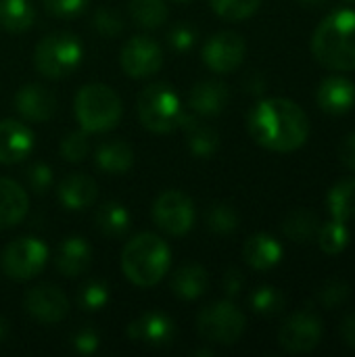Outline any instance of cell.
<instances>
[{"mask_svg":"<svg viewBox=\"0 0 355 357\" xmlns=\"http://www.w3.org/2000/svg\"><path fill=\"white\" fill-rule=\"evenodd\" d=\"M253 140L274 153H293L301 149L310 136L305 111L289 98L259 100L247 119Z\"/></svg>","mask_w":355,"mask_h":357,"instance_id":"6da1fadb","label":"cell"},{"mask_svg":"<svg viewBox=\"0 0 355 357\" xmlns=\"http://www.w3.org/2000/svg\"><path fill=\"white\" fill-rule=\"evenodd\" d=\"M312 52L333 71L355 69V10H335L322 19L312 38Z\"/></svg>","mask_w":355,"mask_h":357,"instance_id":"7a4b0ae2","label":"cell"},{"mask_svg":"<svg viewBox=\"0 0 355 357\" xmlns=\"http://www.w3.org/2000/svg\"><path fill=\"white\" fill-rule=\"evenodd\" d=\"M172 266V251L167 243L153 234L140 232L130 238L121 251V270L123 276L140 289L159 284Z\"/></svg>","mask_w":355,"mask_h":357,"instance_id":"3957f363","label":"cell"},{"mask_svg":"<svg viewBox=\"0 0 355 357\" xmlns=\"http://www.w3.org/2000/svg\"><path fill=\"white\" fill-rule=\"evenodd\" d=\"M75 119L88 134H103L113 130L121 119V98L107 84H86L77 90Z\"/></svg>","mask_w":355,"mask_h":357,"instance_id":"277c9868","label":"cell"},{"mask_svg":"<svg viewBox=\"0 0 355 357\" xmlns=\"http://www.w3.org/2000/svg\"><path fill=\"white\" fill-rule=\"evenodd\" d=\"M136 111L142 128L153 134H169L178 130L184 113L178 92L165 82H155L142 88L136 98Z\"/></svg>","mask_w":355,"mask_h":357,"instance_id":"5b68a950","label":"cell"},{"mask_svg":"<svg viewBox=\"0 0 355 357\" xmlns=\"http://www.w3.org/2000/svg\"><path fill=\"white\" fill-rule=\"evenodd\" d=\"M84 59V46L77 36L69 31H54L44 36L33 50V67L48 79H63L71 75Z\"/></svg>","mask_w":355,"mask_h":357,"instance_id":"8992f818","label":"cell"},{"mask_svg":"<svg viewBox=\"0 0 355 357\" xmlns=\"http://www.w3.org/2000/svg\"><path fill=\"white\" fill-rule=\"evenodd\" d=\"M247 328L245 314L232 301H213L197 316L199 335L213 345H234Z\"/></svg>","mask_w":355,"mask_h":357,"instance_id":"52a82bcc","label":"cell"},{"mask_svg":"<svg viewBox=\"0 0 355 357\" xmlns=\"http://www.w3.org/2000/svg\"><path fill=\"white\" fill-rule=\"evenodd\" d=\"M48 264V247L40 238L23 236L10 241L0 255V270L17 282L33 280Z\"/></svg>","mask_w":355,"mask_h":357,"instance_id":"ba28073f","label":"cell"},{"mask_svg":"<svg viewBox=\"0 0 355 357\" xmlns=\"http://www.w3.org/2000/svg\"><path fill=\"white\" fill-rule=\"evenodd\" d=\"M153 220L169 236H184L192 230L197 211L192 199L182 190H163L153 203Z\"/></svg>","mask_w":355,"mask_h":357,"instance_id":"9c48e42d","label":"cell"},{"mask_svg":"<svg viewBox=\"0 0 355 357\" xmlns=\"http://www.w3.org/2000/svg\"><path fill=\"white\" fill-rule=\"evenodd\" d=\"M322 341V320L314 312H297L289 316L280 331L278 343L287 354H310Z\"/></svg>","mask_w":355,"mask_h":357,"instance_id":"30bf717a","label":"cell"},{"mask_svg":"<svg viewBox=\"0 0 355 357\" xmlns=\"http://www.w3.org/2000/svg\"><path fill=\"white\" fill-rule=\"evenodd\" d=\"M119 63L128 77H134V79L151 77L163 65V50L153 38L134 36L123 44Z\"/></svg>","mask_w":355,"mask_h":357,"instance_id":"8fae6325","label":"cell"},{"mask_svg":"<svg viewBox=\"0 0 355 357\" xmlns=\"http://www.w3.org/2000/svg\"><path fill=\"white\" fill-rule=\"evenodd\" d=\"M247 44L236 31L213 33L203 46V61L213 73H232L245 61Z\"/></svg>","mask_w":355,"mask_h":357,"instance_id":"7c38bea8","label":"cell"},{"mask_svg":"<svg viewBox=\"0 0 355 357\" xmlns=\"http://www.w3.org/2000/svg\"><path fill=\"white\" fill-rule=\"evenodd\" d=\"M23 307L40 324H59L69 316V299L54 284H38L23 297Z\"/></svg>","mask_w":355,"mask_h":357,"instance_id":"4fadbf2b","label":"cell"},{"mask_svg":"<svg viewBox=\"0 0 355 357\" xmlns=\"http://www.w3.org/2000/svg\"><path fill=\"white\" fill-rule=\"evenodd\" d=\"M128 337L138 345L167 347L176 337V326L163 312H144L128 324Z\"/></svg>","mask_w":355,"mask_h":357,"instance_id":"5bb4252c","label":"cell"},{"mask_svg":"<svg viewBox=\"0 0 355 357\" xmlns=\"http://www.w3.org/2000/svg\"><path fill=\"white\" fill-rule=\"evenodd\" d=\"M15 111L25 121L44 123L56 111V96L42 84H25L15 94Z\"/></svg>","mask_w":355,"mask_h":357,"instance_id":"9a60e30c","label":"cell"},{"mask_svg":"<svg viewBox=\"0 0 355 357\" xmlns=\"http://www.w3.org/2000/svg\"><path fill=\"white\" fill-rule=\"evenodd\" d=\"M230 102V90L220 79L197 82L188 92V107L199 117H216L226 111Z\"/></svg>","mask_w":355,"mask_h":357,"instance_id":"2e32d148","label":"cell"},{"mask_svg":"<svg viewBox=\"0 0 355 357\" xmlns=\"http://www.w3.org/2000/svg\"><path fill=\"white\" fill-rule=\"evenodd\" d=\"M33 151V132L17 121L2 119L0 121V165H15L29 157Z\"/></svg>","mask_w":355,"mask_h":357,"instance_id":"e0dca14e","label":"cell"},{"mask_svg":"<svg viewBox=\"0 0 355 357\" xmlns=\"http://www.w3.org/2000/svg\"><path fill=\"white\" fill-rule=\"evenodd\" d=\"M92 264V247L82 236H67L54 251V268L65 278H77Z\"/></svg>","mask_w":355,"mask_h":357,"instance_id":"ac0fdd59","label":"cell"},{"mask_svg":"<svg viewBox=\"0 0 355 357\" xmlns=\"http://www.w3.org/2000/svg\"><path fill=\"white\" fill-rule=\"evenodd\" d=\"M318 105L331 115H343L355 105V84L345 75H328L318 88Z\"/></svg>","mask_w":355,"mask_h":357,"instance_id":"d6986e66","label":"cell"},{"mask_svg":"<svg viewBox=\"0 0 355 357\" xmlns=\"http://www.w3.org/2000/svg\"><path fill=\"white\" fill-rule=\"evenodd\" d=\"M180 130L186 132L188 149L199 159H209L220 149V134L211 128L199 121V115L195 113H182L180 117Z\"/></svg>","mask_w":355,"mask_h":357,"instance_id":"ffe728a7","label":"cell"},{"mask_svg":"<svg viewBox=\"0 0 355 357\" xmlns=\"http://www.w3.org/2000/svg\"><path fill=\"white\" fill-rule=\"evenodd\" d=\"M56 195H59V201H61V205L65 209H69V211H82V209L90 207L96 201L98 186L86 174H71V176H67L59 184Z\"/></svg>","mask_w":355,"mask_h":357,"instance_id":"44dd1931","label":"cell"},{"mask_svg":"<svg viewBox=\"0 0 355 357\" xmlns=\"http://www.w3.org/2000/svg\"><path fill=\"white\" fill-rule=\"evenodd\" d=\"M29 211L27 192L8 178L0 176V230L15 228Z\"/></svg>","mask_w":355,"mask_h":357,"instance_id":"7402d4cb","label":"cell"},{"mask_svg":"<svg viewBox=\"0 0 355 357\" xmlns=\"http://www.w3.org/2000/svg\"><path fill=\"white\" fill-rule=\"evenodd\" d=\"M243 257L247 266H251L253 270L266 272L282 259V247L270 234H253L251 238H247L243 247Z\"/></svg>","mask_w":355,"mask_h":357,"instance_id":"603a6c76","label":"cell"},{"mask_svg":"<svg viewBox=\"0 0 355 357\" xmlns=\"http://www.w3.org/2000/svg\"><path fill=\"white\" fill-rule=\"evenodd\" d=\"M94 163L105 174H111V176L126 174L134 165V149L126 140H119V138L107 140L98 144L94 153Z\"/></svg>","mask_w":355,"mask_h":357,"instance_id":"cb8c5ba5","label":"cell"},{"mask_svg":"<svg viewBox=\"0 0 355 357\" xmlns=\"http://www.w3.org/2000/svg\"><path fill=\"white\" fill-rule=\"evenodd\" d=\"M207 287H209L207 270L197 264L182 266L169 280L172 293L182 301H195V299L203 297L207 293Z\"/></svg>","mask_w":355,"mask_h":357,"instance_id":"d4e9b609","label":"cell"},{"mask_svg":"<svg viewBox=\"0 0 355 357\" xmlns=\"http://www.w3.org/2000/svg\"><path fill=\"white\" fill-rule=\"evenodd\" d=\"M36 21L29 0H0V27L8 33H23Z\"/></svg>","mask_w":355,"mask_h":357,"instance_id":"484cf974","label":"cell"},{"mask_svg":"<svg viewBox=\"0 0 355 357\" xmlns=\"http://www.w3.org/2000/svg\"><path fill=\"white\" fill-rule=\"evenodd\" d=\"M320 230V220L316 213L308 211V209H295L291 211L285 222H282V232L289 241L293 243H310L312 238L318 236Z\"/></svg>","mask_w":355,"mask_h":357,"instance_id":"4316f807","label":"cell"},{"mask_svg":"<svg viewBox=\"0 0 355 357\" xmlns=\"http://www.w3.org/2000/svg\"><path fill=\"white\" fill-rule=\"evenodd\" d=\"M96 228L109 238H119L130 230V211L115 201H109L96 211Z\"/></svg>","mask_w":355,"mask_h":357,"instance_id":"83f0119b","label":"cell"},{"mask_svg":"<svg viewBox=\"0 0 355 357\" xmlns=\"http://www.w3.org/2000/svg\"><path fill=\"white\" fill-rule=\"evenodd\" d=\"M328 209L333 213V220L339 222H349L355 218V178H345L337 182L328 197H326Z\"/></svg>","mask_w":355,"mask_h":357,"instance_id":"f1b7e54d","label":"cell"},{"mask_svg":"<svg viewBox=\"0 0 355 357\" xmlns=\"http://www.w3.org/2000/svg\"><path fill=\"white\" fill-rule=\"evenodd\" d=\"M128 10L130 17L136 21V25L144 29H157L169 17V8L165 0H130Z\"/></svg>","mask_w":355,"mask_h":357,"instance_id":"f546056e","label":"cell"},{"mask_svg":"<svg viewBox=\"0 0 355 357\" xmlns=\"http://www.w3.org/2000/svg\"><path fill=\"white\" fill-rule=\"evenodd\" d=\"M205 224L213 234H232L239 228L241 218L230 203L220 201L209 205V209L205 211Z\"/></svg>","mask_w":355,"mask_h":357,"instance_id":"4dcf8cb0","label":"cell"},{"mask_svg":"<svg viewBox=\"0 0 355 357\" xmlns=\"http://www.w3.org/2000/svg\"><path fill=\"white\" fill-rule=\"evenodd\" d=\"M318 243L326 255H339L349 245V230L345 222L333 220L328 224H322L318 230Z\"/></svg>","mask_w":355,"mask_h":357,"instance_id":"1f68e13d","label":"cell"},{"mask_svg":"<svg viewBox=\"0 0 355 357\" xmlns=\"http://www.w3.org/2000/svg\"><path fill=\"white\" fill-rule=\"evenodd\" d=\"M211 10L226 21H243L257 13L262 0H209Z\"/></svg>","mask_w":355,"mask_h":357,"instance_id":"d6a6232c","label":"cell"},{"mask_svg":"<svg viewBox=\"0 0 355 357\" xmlns=\"http://www.w3.org/2000/svg\"><path fill=\"white\" fill-rule=\"evenodd\" d=\"M109 303V287L103 280H86L77 291V305L84 312H98Z\"/></svg>","mask_w":355,"mask_h":357,"instance_id":"836d02e7","label":"cell"},{"mask_svg":"<svg viewBox=\"0 0 355 357\" xmlns=\"http://www.w3.org/2000/svg\"><path fill=\"white\" fill-rule=\"evenodd\" d=\"M287 299L282 295V291H278L276 287H259L253 291L251 295V307L255 314H262V316H276L278 312H282Z\"/></svg>","mask_w":355,"mask_h":357,"instance_id":"e575fe53","label":"cell"},{"mask_svg":"<svg viewBox=\"0 0 355 357\" xmlns=\"http://www.w3.org/2000/svg\"><path fill=\"white\" fill-rule=\"evenodd\" d=\"M61 157L69 163H80L88 157L90 151V142H88V132L77 130V132H69L63 136L61 140Z\"/></svg>","mask_w":355,"mask_h":357,"instance_id":"d590c367","label":"cell"},{"mask_svg":"<svg viewBox=\"0 0 355 357\" xmlns=\"http://www.w3.org/2000/svg\"><path fill=\"white\" fill-rule=\"evenodd\" d=\"M92 23L103 38H115L123 31V17L111 6H98L94 10Z\"/></svg>","mask_w":355,"mask_h":357,"instance_id":"8d00e7d4","label":"cell"},{"mask_svg":"<svg viewBox=\"0 0 355 357\" xmlns=\"http://www.w3.org/2000/svg\"><path fill=\"white\" fill-rule=\"evenodd\" d=\"M349 295H352V289L345 280H328L318 291V301L326 310H337L349 299Z\"/></svg>","mask_w":355,"mask_h":357,"instance_id":"74e56055","label":"cell"},{"mask_svg":"<svg viewBox=\"0 0 355 357\" xmlns=\"http://www.w3.org/2000/svg\"><path fill=\"white\" fill-rule=\"evenodd\" d=\"M197 42V29L190 23H178L169 29L167 33V44L176 52H186L195 46Z\"/></svg>","mask_w":355,"mask_h":357,"instance_id":"f35d334b","label":"cell"},{"mask_svg":"<svg viewBox=\"0 0 355 357\" xmlns=\"http://www.w3.org/2000/svg\"><path fill=\"white\" fill-rule=\"evenodd\" d=\"M48 15L59 19H71L86 10L88 0H42Z\"/></svg>","mask_w":355,"mask_h":357,"instance_id":"ab89813d","label":"cell"},{"mask_svg":"<svg viewBox=\"0 0 355 357\" xmlns=\"http://www.w3.org/2000/svg\"><path fill=\"white\" fill-rule=\"evenodd\" d=\"M27 184L33 192L44 195L52 186V169L46 163H33L27 169Z\"/></svg>","mask_w":355,"mask_h":357,"instance_id":"60d3db41","label":"cell"},{"mask_svg":"<svg viewBox=\"0 0 355 357\" xmlns=\"http://www.w3.org/2000/svg\"><path fill=\"white\" fill-rule=\"evenodd\" d=\"M71 345H73V349H75L77 354H82V356H92V354H96V349H98V345H100V337H98V333H96L92 326H84V328H80V331L73 335Z\"/></svg>","mask_w":355,"mask_h":357,"instance_id":"b9f144b4","label":"cell"},{"mask_svg":"<svg viewBox=\"0 0 355 357\" xmlns=\"http://www.w3.org/2000/svg\"><path fill=\"white\" fill-rule=\"evenodd\" d=\"M243 287H245V276L241 274V270H236V268H228V270H226V274H224V278H222V289H224L226 297H228V299H232V297L241 295Z\"/></svg>","mask_w":355,"mask_h":357,"instance_id":"7bdbcfd3","label":"cell"},{"mask_svg":"<svg viewBox=\"0 0 355 357\" xmlns=\"http://www.w3.org/2000/svg\"><path fill=\"white\" fill-rule=\"evenodd\" d=\"M339 155H341V161L355 172V132L349 134L343 142H341V149H339Z\"/></svg>","mask_w":355,"mask_h":357,"instance_id":"ee69618b","label":"cell"},{"mask_svg":"<svg viewBox=\"0 0 355 357\" xmlns=\"http://www.w3.org/2000/svg\"><path fill=\"white\" fill-rule=\"evenodd\" d=\"M341 337H343L345 345H349V347L355 349V312L349 314V316H345V320L341 324Z\"/></svg>","mask_w":355,"mask_h":357,"instance_id":"f6af8a7d","label":"cell"},{"mask_svg":"<svg viewBox=\"0 0 355 357\" xmlns=\"http://www.w3.org/2000/svg\"><path fill=\"white\" fill-rule=\"evenodd\" d=\"M264 88H266V79L259 73H251L245 79V90L251 92V94H259V92H264Z\"/></svg>","mask_w":355,"mask_h":357,"instance_id":"bcb514c9","label":"cell"},{"mask_svg":"<svg viewBox=\"0 0 355 357\" xmlns=\"http://www.w3.org/2000/svg\"><path fill=\"white\" fill-rule=\"evenodd\" d=\"M303 6H310V8H320V6H324L328 0H299Z\"/></svg>","mask_w":355,"mask_h":357,"instance_id":"7dc6e473","label":"cell"},{"mask_svg":"<svg viewBox=\"0 0 355 357\" xmlns=\"http://www.w3.org/2000/svg\"><path fill=\"white\" fill-rule=\"evenodd\" d=\"M6 333H8V324H6V320H4V318H0V341H4Z\"/></svg>","mask_w":355,"mask_h":357,"instance_id":"c3c4849f","label":"cell"},{"mask_svg":"<svg viewBox=\"0 0 355 357\" xmlns=\"http://www.w3.org/2000/svg\"><path fill=\"white\" fill-rule=\"evenodd\" d=\"M178 2H184V0H178Z\"/></svg>","mask_w":355,"mask_h":357,"instance_id":"681fc988","label":"cell"},{"mask_svg":"<svg viewBox=\"0 0 355 357\" xmlns=\"http://www.w3.org/2000/svg\"><path fill=\"white\" fill-rule=\"evenodd\" d=\"M354 2H355V0H354Z\"/></svg>","mask_w":355,"mask_h":357,"instance_id":"f907efd6","label":"cell"}]
</instances>
